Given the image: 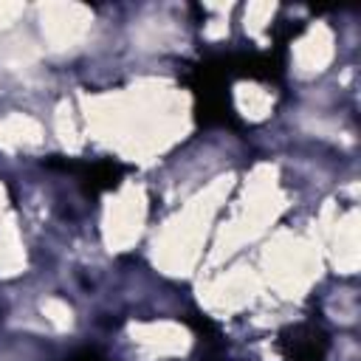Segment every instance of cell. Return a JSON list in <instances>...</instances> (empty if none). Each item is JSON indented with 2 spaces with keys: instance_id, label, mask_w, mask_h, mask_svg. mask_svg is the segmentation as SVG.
<instances>
[{
  "instance_id": "7a4b0ae2",
  "label": "cell",
  "mask_w": 361,
  "mask_h": 361,
  "mask_svg": "<svg viewBox=\"0 0 361 361\" xmlns=\"http://www.w3.org/2000/svg\"><path fill=\"white\" fill-rule=\"evenodd\" d=\"M71 361H104L99 353H93V350H85V353H79V355H73Z\"/></svg>"
},
{
  "instance_id": "6da1fadb",
  "label": "cell",
  "mask_w": 361,
  "mask_h": 361,
  "mask_svg": "<svg viewBox=\"0 0 361 361\" xmlns=\"http://www.w3.org/2000/svg\"><path fill=\"white\" fill-rule=\"evenodd\" d=\"M82 178L87 180V186H90L93 192H99V189H113V186H118L121 166H118V164H110V161H102V164L85 166V175H82Z\"/></svg>"
}]
</instances>
